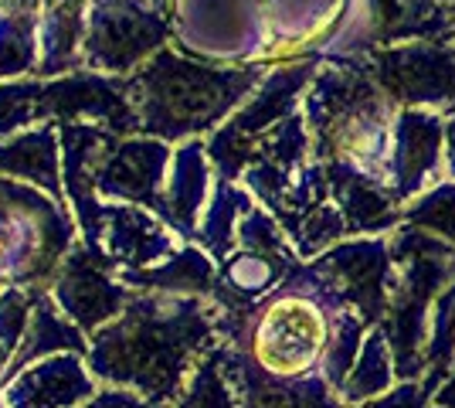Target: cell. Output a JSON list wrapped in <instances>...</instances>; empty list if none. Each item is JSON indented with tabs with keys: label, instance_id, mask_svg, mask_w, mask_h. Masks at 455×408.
<instances>
[{
	"label": "cell",
	"instance_id": "2e32d148",
	"mask_svg": "<svg viewBox=\"0 0 455 408\" xmlns=\"http://www.w3.org/2000/svg\"><path fill=\"white\" fill-rule=\"evenodd\" d=\"M380 337H371V344L363 350V364L354 374L350 388H347V402H361L371 391H378L387 385V364H384V354H380Z\"/></svg>",
	"mask_w": 455,
	"mask_h": 408
},
{
	"label": "cell",
	"instance_id": "e0dca14e",
	"mask_svg": "<svg viewBox=\"0 0 455 408\" xmlns=\"http://www.w3.org/2000/svg\"><path fill=\"white\" fill-rule=\"evenodd\" d=\"M78 408H171V405H160V402H150V398H143V395H136V391H126V388H99L95 391V398H89L85 405Z\"/></svg>",
	"mask_w": 455,
	"mask_h": 408
},
{
	"label": "cell",
	"instance_id": "3957f363",
	"mask_svg": "<svg viewBox=\"0 0 455 408\" xmlns=\"http://www.w3.org/2000/svg\"><path fill=\"white\" fill-rule=\"evenodd\" d=\"M76 214L35 184L0 177V290L52 286L76 245Z\"/></svg>",
	"mask_w": 455,
	"mask_h": 408
},
{
	"label": "cell",
	"instance_id": "5bb4252c",
	"mask_svg": "<svg viewBox=\"0 0 455 408\" xmlns=\"http://www.w3.org/2000/svg\"><path fill=\"white\" fill-rule=\"evenodd\" d=\"M238 214H248V195H242L231 180H221L214 197H211V204L204 208V218L197 221V232H194V238L201 242V249L211 259H221V262L228 259L231 242H235Z\"/></svg>",
	"mask_w": 455,
	"mask_h": 408
},
{
	"label": "cell",
	"instance_id": "9a60e30c",
	"mask_svg": "<svg viewBox=\"0 0 455 408\" xmlns=\"http://www.w3.org/2000/svg\"><path fill=\"white\" fill-rule=\"evenodd\" d=\"M177 408H238V395H235L231 381L225 378V368H221V348H214L194 368L180 398H177Z\"/></svg>",
	"mask_w": 455,
	"mask_h": 408
},
{
	"label": "cell",
	"instance_id": "5b68a950",
	"mask_svg": "<svg viewBox=\"0 0 455 408\" xmlns=\"http://www.w3.org/2000/svg\"><path fill=\"white\" fill-rule=\"evenodd\" d=\"M52 296L82 333L92 337L109 320H116L133 300V292L119 279V266L106 252H95L85 242H76L52 279Z\"/></svg>",
	"mask_w": 455,
	"mask_h": 408
},
{
	"label": "cell",
	"instance_id": "30bf717a",
	"mask_svg": "<svg viewBox=\"0 0 455 408\" xmlns=\"http://www.w3.org/2000/svg\"><path fill=\"white\" fill-rule=\"evenodd\" d=\"M119 279L136 292H173L208 300L218 283V266L201 245H180L164 262L147 269H119Z\"/></svg>",
	"mask_w": 455,
	"mask_h": 408
},
{
	"label": "cell",
	"instance_id": "9c48e42d",
	"mask_svg": "<svg viewBox=\"0 0 455 408\" xmlns=\"http://www.w3.org/2000/svg\"><path fill=\"white\" fill-rule=\"evenodd\" d=\"M0 177L35 184L44 195L65 204L58 123H41V126L20 130L14 136H0Z\"/></svg>",
	"mask_w": 455,
	"mask_h": 408
},
{
	"label": "cell",
	"instance_id": "277c9868",
	"mask_svg": "<svg viewBox=\"0 0 455 408\" xmlns=\"http://www.w3.org/2000/svg\"><path fill=\"white\" fill-rule=\"evenodd\" d=\"M171 35V14L147 0H89L85 68L102 76H130L164 52Z\"/></svg>",
	"mask_w": 455,
	"mask_h": 408
},
{
	"label": "cell",
	"instance_id": "d6986e66",
	"mask_svg": "<svg viewBox=\"0 0 455 408\" xmlns=\"http://www.w3.org/2000/svg\"><path fill=\"white\" fill-rule=\"evenodd\" d=\"M11 361H14V354L0 344V381H4V374H7V368H11Z\"/></svg>",
	"mask_w": 455,
	"mask_h": 408
},
{
	"label": "cell",
	"instance_id": "7402d4cb",
	"mask_svg": "<svg viewBox=\"0 0 455 408\" xmlns=\"http://www.w3.org/2000/svg\"><path fill=\"white\" fill-rule=\"evenodd\" d=\"M0 408H4V395H0Z\"/></svg>",
	"mask_w": 455,
	"mask_h": 408
},
{
	"label": "cell",
	"instance_id": "7a4b0ae2",
	"mask_svg": "<svg viewBox=\"0 0 455 408\" xmlns=\"http://www.w3.org/2000/svg\"><path fill=\"white\" fill-rule=\"evenodd\" d=\"M262 68H225L164 48L136 72L123 76L126 96L140 119V133L164 143H188L214 130L259 85Z\"/></svg>",
	"mask_w": 455,
	"mask_h": 408
},
{
	"label": "cell",
	"instance_id": "ba28073f",
	"mask_svg": "<svg viewBox=\"0 0 455 408\" xmlns=\"http://www.w3.org/2000/svg\"><path fill=\"white\" fill-rule=\"evenodd\" d=\"M4 408H78L99 391V378L82 354H52L0 385Z\"/></svg>",
	"mask_w": 455,
	"mask_h": 408
},
{
	"label": "cell",
	"instance_id": "4fadbf2b",
	"mask_svg": "<svg viewBox=\"0 0 455 408\" xmlns=\"http://www.w3.org/2000/svg\"><path fill=\"white\" fill-rule=\"evenodd\" d=\"M44 0H0V82L38 72V24Z\"/></svg>",
	"mask_w": 455,
	"mask_h": 408
},
{
	"label": "cell",
	"instance_id": "52a82bcc",
	"mask_svg": "<svg viewBox=\"0 0 455 408\" xmlns=\"http://www.w3.org/2000/svg\"><path fill=\"white\" fill-rule=\"evenodd\" d=\"M82 242L106 252L119 269H147L177 252V232L160 214L123 201H102Z\"/></svg>",
	"mask_w": 455,
	"mask_h": 408
},
{
	"label": "cell",
	"instance_id": "6da1fadb",
	"mask_svg": "<svg viewBox=\"0 0 455 408\" xmlns=\"http://www.w3.org/2000/svg\"><path fill=\"white\" fill-rule=\"evenodd\" d=\"M218 348V307L201 296L133 292L89 340V371L113 388L173 405L194 368Z\"/></svg>",
	"mask_w": 455,
	"mask_h": 408
},
{
	"label": "cell",
	"instance_id": "ac0fdd59",
	"mask_svg": "<svg viewBox=\"0 0 455 408\" xmlns=\"http://www.w3.org/2000/svg\"><path fill=\"white\" fill-rule=\"evenodd\" d=\"M371 408H425V395H415L411 388H404L395 398H384V402H378V405Z\"/></svg>",
	"mask_w": 455,
	"mask_h": 408
},
{
	"label": "cell",
	"instance_id": "ffe728a7",
	"mask_svg": "<svg viewBox=\"0 0 455 408\" xmlns=\"http://www.w3.org/2000/svg\"><path fill=\"white\" fill-rule=\"evenodd\" d=\"M438 398H442V405L455 408V385H449V388H445V395H438Z\"/></svg>",
	"mask_w": 455,
	"mask_h": 408
},
{
	"label": "cell",
	"instance_id": "44dd1931",
	"mask_svg": "<svg viewBox=\"0 0 455 408\" xmlns=\"http://www.w3.org/2000/svg\"><path fill=\"white\" fill-rule=\"evenodd\" d=\"M147 4H153L156 11H164V14H171L173 11V0H147Z\"/></svg>",
	"mask_w": 455,
	"mask_h": 408
},
{
	"label": "cell",
	"instance_id": "7c38bea8",
	"mask_svg": "<svg viewBox=\"0 0 455 408\" xmlns=\"http://www.w3.org/2000/svg\"><path fill=\"white\" fill-rule=\"evenodd\" d=\"M52 354H82L85 357L89 354V333L78 331L76 324L58 310L52 290H44L35 303V313H31V327L24 333V340H20L18 354H14V361H11L0 385H7L18 371L31 368L35 361H44Z\"/></svg>",
	"mask_w": 455,
	"mask_h": 408
},
{
	"label": "cell",
	"instance_id": "8992f818",
	"mask_svg": "<svg viewBox=\"0 0 455 408\" xmlns=\"http://www.w3.org/2000/svg\"><path fill=\"white\" fill-rule=\"evenodd\" d=\"M245 340H251L248 354L268 374L296 378L323 350L326 331H323L320 310L313 303H306L299 296H279L268 310H262L259 316L255 313L248 316V331L235 348H242Z\"/></svg>",
	"mask_w": 455,
	"mask_h": 408
},
{
	"label": "cell",
	"instance_id": "8fae6325",
	"mask_svg": "<svg viewBox=\"0 0 455 408\" xmlns=\"http://www.w3.org/2000/svg\"><path fill=\"white\" fill-rule=\"evenodd\" d=\"M208 177H211V156L208 143L188 140L180 150H173L171 171H167V212L171 225L180 238H194L197 232V214L208 208Z\"/></svg>",
	"mask_w": 455,
	"mask_h": 408
}]
</instances>
